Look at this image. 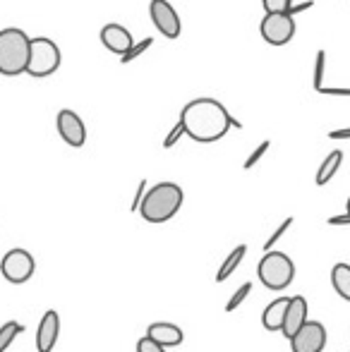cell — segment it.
I'll list each match as a JSON object with an SVG mask.
<instances>
[{
    "instance_id": "1",
    "label": "cell",
    "mask_w": 350,
    "mask_h": 352,
    "mask_svg": "<svg viewBox=\"0 0 350 352\" xmlns=\"http://www.w3.org/2000/svg\"><path fill=\"white\" fill-rule=\"evenodd\" d=\"M185 135L199 144H214L223 140L233 127V116L216 98H195L180 111Z\"/></svg>"
},
{
    "instance_id": "2",
    "label": "cell",
    "mask_w": 350,
    "mask_h": 352,
    "mask_svg": "<svg viewBox=\"0 0 350 352\" xmlns=\"http://www.w3.org/2000/svg\"><path fill=\"white\" fill-rule=\"evenodd\" d=\"M182 201H185V195H182V187L175 185V182H159V185L149 187L144 201L140 206V216L144 218L146 223H168L171 218L180 211Z\"/></svg>"
},
{
    "instance_id": "3",
    "label": "cell",
    "mask_w": 350,
    "mask_h": 352,
    "mask_svg": "<svg viewBox=\"0 0 350 352\" xmlns=\"http://www.w3.org/2000/svg\"><path fill=\"white\" fill-rule=\"evenodd\" d=\"M32 38L27 32L17 27H8L0 32V74L3 77H17L27 72Z\"/></svg>"
},
{
    "instance_id": "4",
    "label": "cell",
    "mask_w": 350,
    "mask_h": 352,
    "mask_svg": "<svg viewBox=\"0 0 350 352\" xmlns=\"http://www.w3.org/2000/svg\"><path fill=\"white\" fill-rule=\"evenodd\" d=\"M257 278L266 290L281 292L293 283L295 264L285 252H266L257 264Z\"/></svg>"
},
{
    "instance_id": "5",
    "label": "cell",
    "mask_w": 350,
    "mask_h": 352,
    "mask_svg": "<svg viewBox=\"0 0 350 352\" xmlns=\"http://www.w3.org/2000/svg\"><path fill=\"white\" fill-rule=\"evenodd\" d=\"M61 48H58L56 41L46 36L32 38V51H29V65H27V74L41 79V77H51L53 72L61 67Z\"/></svg>"
},
{
    "instance_id": "6",
    "label": "cell",
    "mask_w": 350,
    "mask_h": 352,
    "mask_svg": "<svg viewBox=\"0 0 350 352\" xmlns=\"http://www.w3.org/2000/svg\"><path fill=\"white\" fill-rule=\"evenodd\" d=\"M0 274L12 285H22V283L32 280V276L36 274V261H34L32 252L22 250V247L10 250L0 261Z\"/></svg>"
},
{
    "instance_id": "7",
    "label": "cell",
    "mask_w": 350,
    "mask_h": 352,
    "mask_svg": "<svg viewBox=\"0 0 350 352\" xmlns=\"http://www.w3.org/2000/svg\"><path fill=\"white\" fill-rule=\"evenodd\" d=\"M259 34L269 46H285L295 36V17L290 14H264Z\"/></svg>"
},
{
    "instance_id": "8",
    "label": "cell",
    "mask_w": 350,
    "mask_h": 352,
    "mask_svg": "<svg viewBox=\"0 0 350 352\" xmlns=\"http://www.w3.org/2000/svg\"><path fill=\"white\" fill-rule=\"evenodd\" d=\"M149 17L154 22V27L159 29V34H164L166 38H177L180 36V17H177L175 8L168 0H151L149 3Z\"/></svg>"
},
{
    "instance_id": "9",
    "label": "cell",
    "mask_w": 350,
    "mask_h": 352,
    "mask_svg": "<svg viewBox=\"0 0 350 352\" xmlns=\"http://www.w3.org/2000/svg\"><path fill=\"white\" fill-rule=\"evenodd\" d=\"M324 348H327V329L319 321H307L290 338V350L293 352H322Z\"/></svg>"
},
{
    "instance_id": "10",
    "label": "cell",
    "mask_w": 350,
    "mask_h": 352,
    "mask_svg": "<svg viewBox=\"0 0 350 352\" xmlns=\"http://www.w3.org/2000/svg\"><path fill=\"white\" fill-rule=\"evenodd\" d=\"M56 127H58V135L63 137V142L67 144V146H85L87 142V127L85 122H82V118L77 116L75 111H70V108H63L61 113H58L56 118Z\"/></svg>"
},
{
    "instance_id": "11",
    "label": "cell",
    "mask_w": 350,
    "mask_h": 352,
    "mask_svg": "<svg viewBox=\"0 0 350 352\" xmlns=\"http://www.w3.org/2000/svg\"><path fill=\"white\" fill-rule=\"evenodd\" d=\"M61 338V314L56 309H48L41 316L36 329V352H53Z\"/></svg>"
},
{
    "instance_id": "12",
    "label": "cell",
    "mask_w": 350,
    "mask_h": 352,
    "mask_svg": "<svg viewBox=\"0 0 350 352\" xmlns=\"http://www.w3.org/2000/svg\"><path fill=\"white\" fill-rule=\"evenodd\" d=\"M101 43L108 48L111 53H118V56H125L127 51H130L132 46H135V41H132V34L127 27H122V24H106V27L101 29Z\"/></svg>"
},
{
    "instance_id": "13",
    "label": "cell",
    "mask_w": 350,
    "mask_h": 352,
    "mask_svg": "<svg viewBox=\"0 0 350 352\" xmlns=\"http://www.w3.org/2000/svg\"><path fill=\"white\" fill-rule=\"evenodd\" d=\"M307 300H305L303 295H295L290 297V305H288V311H285V321H283V329H281V333L285 336V338H293L295 333H298L300 329H303L305 324H307Z\"/></svg>"
},
{
    "instance_id": "14",
    "label": "cell",
    "mask_w": 350,
    "mask_h": 352,
    "mask_svg": "<svg viewBox=\"0 0 350 352\" xmlns=\"http://www.w3.org/2000/svg\"><path fill=\"white\" fill-rule=\"evenodd\" d=\"M146 338L156 340V343L164 345V348L168 350V348L180 345L182 340H185V336H182L180 326L171 324V321H154V324L146 326Z\"/></svg>"
},
{
    "instance_id": "15",
    "label": "cell",
    "mask_w": 350,
    "mask_h": 352,
    "mask_svg": "<svg viewBox=\"0 0 350 352\" xmlns=\"http://www.w3.org/2000/svg\"><path fill=\"white\" fill-rule=\"evenodd\" d=\"M290 297H276L271 305H266L262 311V326L266 331H281L285 321V311H288Z\"/></svg>"
},
{
    "instance_id": "16",
    "label": "cell",
    "mask_w": 350,
    "mask_h": 352,
    "mask_svg": "<svg viewBox=\"0 0 350 352\" xmlns=\"http://www.w3.org/2000/svg\"><path fill=\"white\" fill-rule=\"evenodd\" d=\"M341 163H343V151H331L327 158L322 161V166H319V170H317V177H314V182H317L319 187H324L327 182H331L333 180V175L338 173V168H341Z\"/></svg>"
},
{
    "instance_id": "17",
    "label": "cell",
    "mask_w": 350,
    "mask_h": 352,
    "mask_svg": "<svg viewBox=\"0 0 350 352\" xmlns=\"http://www.w3.org/2000/svg\"><path fill=\"white\" fill-rule=\"evenodd\" d=\"M245 254H248V245H238V247H235V250L230 252V254L223 259V264H221L219 274H216V283H223V280H228L230 276L235 274V269H238V266L243 264Z\"/></svg>"
},
{
    "instance_id": "18",
    "label": "cell",
    "mask_w": 350,
    "mask_h": 352,
    "mask_svg": "<svg viewBox=\"0 0 350 352\" xmlns=\"http://www.w3.org/2000/svg\"><path fill=\"white\" fill-rule=\"evenodd\" d=\"M331 285L346 302H350V264H336L331 269Z\"/></svg>"
},
{
    "instance_id": "19",
    "label": "cell",
    "mask_w": 350,
    "mask_h": 352,
    "mask_svg": "<svg viewBox=\"0 0 350 352\" xmlns=\"http://www.w3.org/2000/svg\"><path fill=\"white\" fill-rule=\"evenodd\" d=\"M22 331H24V326L17 324V321H8V324L0 326V352L8 350L10 345L14 343V338L22 333Z\"/></svg>"
},
{
    "instance_id": "20",
    "label": "cell",
    "mask_w": 350,
    "mask_h": 352,
    "mask_svg": "<svg viewBox=\"0 0 350 352\" xmlns=\"http://www.w3.org/2000/svg\"><path fill=\"white\" fill-rule=\"evenodd\" d=\"M250 292H252V283L248 280V283H243V285H240L238 290L233 292V295H230V300L226 302V311H228V314H230V311H235V309H238V307L243 305L245 300H248V295H250Z\"/></svg>"
},
{
    "instance_id": "21",
    "label": "cell",
    "mask_w": 350,
    "mask_h": 352,
    "mask_svg": "<svg viewBox=\"0 0 350 352\" xmlns=\"http://www.w3.org/2000/svg\"><path fill=\"white\" fill-rule=\"evenodd\" d=\"M324 67H327V51H317V60H314V91H322L324 89Z\"/></svg>"
},
{
    "instance_id": "22",
    "label": "cell",
    "mask_w": 350,
    "mask_h": 352,
    "mask_svg": "<svg viewBox=\"0 0 350 352\" xmlns=\"http://www.w3.org/2000/svg\"><path fill=\"white\" fill-rule=\"evenodd\" d=\"M151 46H154V41H151V38H142L140 43H135V46H132L130 51H127L125 56L120 58V63H122V65H127V63L137 60V58H140V56H142V53H144V51H149Z\"/></svg>"
},
{
    "instance_id": "23",
    "label": "cell",
    "mask_w": 350,
    "mask_h": 352,
    "mask_svg": "<svg viewBox=\"0 0 350 352\" xmlns=\"http://www.w3.org/2000/svg\"><path fill=\"white\" fill-rule=\"evenodd\" d=\"M266 14H288L293 8V0H262Z\"/></svg>"
},
{
    "instance_id": "24",
    "label": "cell",
    "mask_w": 350,
    "mask_h": 352,
    "mask_svg": "<svg viewBox=\"0 0 350 352\" xmlns=\"http://www.w3.org/2000/svg\"><path fill=\"white\" fill-rule=\"evenodd\" d=\"M290 226H293V218H285V221L281 223V226L276 228L274 232H271V237H269V240L264 242V254H266V252H274V245H276V242L281 240V237L285 235V232L290 230Z\"/></svg>"
},
{
    "instance_id": "25",
    "label": "cell",
    "mask_w": 350,
    "mask_h": 352,
    "mask_svg": "<svg viewBox=\"0 0 350 352\" xmlns=\"http://www.w3.org/2000/svg\"><path fill=\"white\" fill-rule=\"evenodd\" d=\"M269 146H271V142H269V140H264L262 144H259V146L254 148V151L248 156V161L243 163V168H245V170H252V168L257 166L259 161H262V156H264V153L269 151Z\"/></svg>"
},
{
    "instance_id": "26",
    "label": "cell",
    "mask_w": 350,
    "mask_h": 352,
    "mask_svg": "<svg viewBox=\"0 0 350 352\" xmlns=\"http://www.w3.org/2000/svg\"><path fill=\"white\" fill-rule=\"evenodd\" d=\"M146 192H149V182H146V180H140V187H137V195L132 197V204H130V211H132V213L140 211V206H142V201H144Z\"/></svg>"
},
{
    "instance_id": "27",
    "label": "cell",
    "mask_w": 350,
    "mask_h": 352,
    "mask_svg": "<svg viewBox=\"0 0 350 352\" xmlns=\"http://www.w3.org/2000/svg\"><path fill=\"white\" fill-rule=\"evenodd\" d=\"M180 137H185V127H182V122L177 120V125L173 127V130L166 135V140H164V148H171V146H175L177 142H180Z\"/></svg>"
},
{
    "instance_id": "28",
    "label": "cell",
    "mask_w": 350,
    "mask_h": 352,
    "mask_svg": "<svg viewBox=\"0 0 350 352\" xmlns=\"http://www.w3.org/2000/svg\"><path fill=\"white\" fill-rule=\"evenodd\" d=\"M137 352H168L164 348V345H159L156 340H151V338H140L137 340Z\"/></svg>"
},
{
    "instance_id": "29",
    "label": "cell",
    "mask_w": 350,
    "mask_h": 352,
    "mask_svg": "<svg viewBox=\"0 0 350 352\" xmlns=\"http://www.w3.org/2000/svg\"><path fill=\"white\" fill-rule=\"evenodd\" d=\"M309 8H314V3L312 0H305V3H298V5H293L290 8V17H295V14H300V12H305V10H309Z\"/></svg>"
},
{
    "instance_id": "30",
    "label": "cell",
    "mask_w": 350,
    "mask_h": 352,
    "mask_svg": "<svg viewBox=\"0 0 350 352\" xmlns=\"http://www.w3.org/2000/svg\"><path fill=\"white\" fill-rule=\"evenodd\" d=\"M327 223H329V226H350V213H343V216H331Z\"/></svg>"
},
{
    "instance_id": "31",
    "label": "cell",
    "mask_w": 350,
    "mask_h": 352,
    "mask_svg": "<svg viewBox=\"0 0 350 352\" xmlns=\"http://www.w3.org/2000/svg\"><path fill=\"white\" fill-rule=\"evenodd\" d=\"M329 140H350V127H346V130H331L329 132Z\"/></svg>"
},
{
    "instance_id": "32",
    "label": "cell",
    "mask_w": 350,
    "mask_h": 352,
    "mask_svg": "<svg viewBox=\"0 0 350 352\" xmlns=\"http://www.w3.org/2000/svg\"><path fill=\"white\" fill-rule=\"evenodd\" d=\"M319 94H329V96H350V89H327L324 87Z\"/></svg>"
},
{
    "instance_id": "33",
    "label": "cell",
    "mask_w": 350,
    "mask_h": 352,
    "mask_svg": "<svg viewBox=\"0 0 350 352\" xmlns=\"http://www.w3.org/2000/svg\"><path fill=\"white\" fill-rule=\"evenodd\" d=\"M346 213H350V197H348V211Z\"/></svg>"
}]
</instances>
